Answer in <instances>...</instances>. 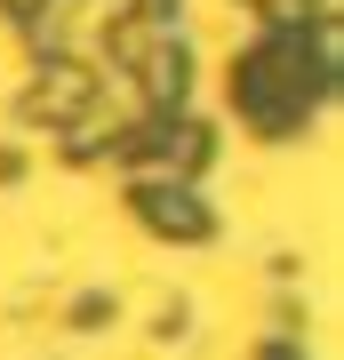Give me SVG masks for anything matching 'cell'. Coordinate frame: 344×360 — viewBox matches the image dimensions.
<instances>
[{
    "label": "cell",
    "mask_w": 344,
    "mask_h": 360,
    "mask_svg": "<svg viewBox=\"0 0 344 360\" xmlns=\"http://www.w3.org/2000/svg\"><path fill=\"white\" fill-rule=\"evenodd\" d=\"M144 217H153L160 232H208V217H200V200H192V193H168V184H144Z\"/></svg>",
    "instance_id": "1"
}]
</instances>
